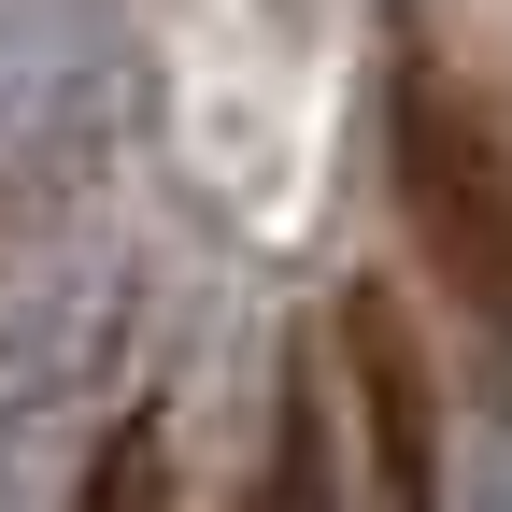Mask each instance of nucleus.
<instances>
[{
	"label": "nucleus",
	"instance_id": "1",
	"mask_svg": "<svg viewBox=\"0 0 512 512\" xmlns=\"http://www.w3.org/2000/svg\"><path fill=\"white\" fill-rule=\"evenodd\" d=\"M43 86H57V0H0V128L43 114Z\"/></svg>",
	"mask_w": 512,
	"mask_h": 512
}]
</instances>
